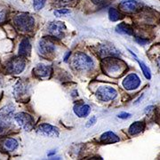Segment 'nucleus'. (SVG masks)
Here are the masks:
<instances>
[{
  "instance_id": "obj_9",
  "label": "nucleus",
  "mask_w": 160,
  "mask_h": 160,
  "mask_svg": "<svg viewBox=\"0 0 160 160\" xmlns=\"http://www.w3.org/2000/svg\"><path fill=\"white\" fill-rule=\"evenodd\" d=\"M37 132L46 137H58L59 130L55 126L49 124H42L37 128Z\"/></svg>"
},
{
  "instance_id": "obj_27",
  "label": "nucleus",
  "mask_w": 160,
  "mask_h": 160,
  "mask_svg": "<svg viewBox=\"0 0 160 160\" xmlns=\"http://www.w3.org/2000/svg\"><path fill=\"white\" fill-rule=\"evenodd\" d=\"M6 9L3 7V6H0V22H4L5 19H6Z\"/></svg>"
},
{
  "instance_id": "obj_19",
  "label": "nucleus",
  "mask_w": 160,
  "mask_h": 160,
  "mask_svg": "<svg viewBox=\"0 0 160 160\" xmlns=\"http://www.w3.org/2000/svg\"><path fill=\"white\" fill-rule=\"evenodd\" d=\"M145 123L142 121H136L134 123H132L130 127H129V133L131 135H136L138 133L142 132L145 129Z\"/></svg>"
},
{
  "instance_id": "obj_17",
  "label": "nucleus",
  "mask_w": 160,
  "mask_h": 160,
  "mask_svg": "<svg viewBox=\"0 0 160 160\" xmlns=\"http://www.w3.org/2000/svg\"><path fill=\"white\" fill-rule=\"evenodd\" d=\"M100 141L103 144H111V143L119 142V137L118 135H116L114 132L109 131L102 134Z\"/></svg>"
},
{
  "instance_id": "obj_5",
  "label": "nucleus",
  "mask_w": 160,
  "mask_h": 160,
  "mask_svg": "<svg viewBox=\"0 0 160 160\" xmlns=\"http://www.w3.org/2000/svg\"><path fill=\"white\" fill-rule=\"evenodd\" d=\"M25 57L20 56L12 59L6 65L7 71L12 74H19L22 73L26 66V62H25Z\"/></svg>"
},
{
  "instance_id": "obj_12",
  "label": "nucleus",
  "mask_w": 160,
  "mask_h": 160,
  "mask_svg": "<svg viewBox=\"0 0 160 160\" xmlns=\"http://www.w3.org/2000/svg\"><path fill=\"white\" fill-rule=\"evenodd\" d=\"M98 54L101 57H108V56H118L120 54L119 51L110 45H101L97 47Z\"/></svg>"
},
{
  "instance_id": "obj_29",
  "label": "nucleus",
  "mask_w": 160,
  "mask_h": 160,
  "mask_svg": "<svg viewBox=\"0 0 160 160\" xmlns=\"http://www.w3.org/2000/svg\"><path fill=\"white\" fill-rule=\"evenodd\" d=\"M92 2L95 5H98V6H102L108 2V0H92Z\"/></svg>"
},
{
  "instance_id": "obj_25",
  "label": "nucleus",
  "mask_w": 160,
  "mask_h": 160,
  "mask_svg": "<svg viewBox=\"0 0 160 160\" xmlns=\"http://www.w3.org/2000/svg\"><path fill=\"white\" fill-rule=\"evenodd\" d=\"M73 0H55V5L57 6H65L69 5Z\"/></svg>"
},
{
  "instance_id": "obj_8",
  "label": "nucleus",
  "mask_w": 160,
  "mask_h": 160,
  "mask_svg": "<svg viewBox=\"0 0 160 160\" xmlns=\"http://www.w3.org/2000/svg\"><path fill=\"white\" fill-rule=\"evenodd\" d=\"M38 50L43 56L48 57V56H51L52 54H53V52L55 51V46L50 38H44L43 39L40 40Z\"/></svg>"
},
{
  "instance_id": "obj_6",
  "label": "nucleus",
  "mask_w": 160,
  "mask_h": 160,
  "mask_svg": "<svg viewBox=\"0 0 160 160\" xmlns=\"http://www.w3.org/2000/svg\"><path fill=\"white\" fill-rule=\"evenodd\" d=\"M96 96L102 102H109L118 96V92L110 86H101L96 91Z\"/></svg>"
},
{
  "instance_id": "obj_13",
  "label": "nucleus",
  "mask_w": 160,
  "mask_h": 160,
  "mask_svg": "<svg viewBox=\"0 0 160 160\" xmlns=\"http://www.w3.org/2000/svg\"><path fill=\"white\" fill-rule=\"evenodd\" d=\"M120 10L126 12H133L137 11L139 8V3L136 0H123L119 4Z\"/></svg>"
},
{
  "instance_id": "obj_21",
  "label": "nucleus",
  "mask_w": 160,
  "mask_h": 160,
  "mask_svg": "<svg viewBox=\"0 0 160 160\" xmlns=\"http://www.w3.org/2000/svg\"><path fill=\"white\" fill-rule=\"evenodd\" d=\"M116 30L117 32H118L120 34H125L128 35V36H131V35H133V30L132 29L131 27L126 24V23H119L117 27H116Z\"/></svg>"
},
{
  "instance_id": "obj_26",
  "label": "nucleus",
  "mask_w": 160,
  "mask_h": 160,
  "mask_svg": "<svg viewBox=\"0 0 160 160\" xmlns=\"http://www.w3.org/2000/svg\"><path fill=\"white\" fill-rule=\"evenodd\" d=\"M69 12H70V11H69V9H58V10L54 12V14L57 17H60V16H62L63 14H67V13H69Z\"/></svg>"
},
{
  "instance_id": "obj_31",
  "label": "nucleus",
  "mask_w": 160,
  "mask_h": 160,
  "mask_svg": "<svg viewBox=\"0 0 160 160\" xmlns=\"http://www.w3.org/2000/svg\"><path fill=\"white\" fill-rule=\"evenodd\" d=\"M95 123H96V118H95V117H92L91 119L87 122V124H86V127H90V126H93Z\"/></svg>"
},
{
  "instance_id": "obj_20",
  "label": "nucleus",
  "mask_w": 160,
  "mask_h": 160,
  "mask_svg": "<svg viewBox=\"0 0 160 160\" xmlns=\"http://www.w3.org/2000/svg\"><path fill=\"white\" fill-rule=\"evenodd\" d=\"M129 52H131L132 54V56L135 58V60H136V62H137L138 63H139V65H140V68L142 69V71L143 75L145 76V78H147V79H150L151 78V72H150V69H149V67L145 64V63L143 62H142V61H140L139 59H138L137 57H136V55L132 52V51H130L129 50Z\"/></svg>"
},
{
  "instance_id": "obj_3",
  "label": "nucleus",
  "mask_w": 160,
  "mask_h": 160,
  "mask_svg": "<svg viewBox=\"0 0 160 160\" xmlns=\"http://www.w3.org/2000/svg\"><path fill=\"white\" fill-rule=\"evenodd\" d=\"M13 22L19 30L22 32H27L33 29L35 20L32 16L27 13H20L13 19Z\"/></svg>"
},
{
  "instance_id": "obj_11",
  "label": "nucleus",
  "mask_w": 160,
  "mask_h": 160,
  "mask_svg": "<svg viewBox=\"0 0 160 160\" xmlns=\"http://www.w3.org/2000/svg\"><path fill=\"white\" fill-rule=\"evenodd\" d=\"M141 85V79L137 75L134 73L126 76L123 80V86L126 90H134Z\"/></svg>"
},
{
  "instance_id": "obj_22",
  "label": "nucleus",
  "mask_w": 160,
  "mask_h": 160,
  "mask_svg": "<svg viewBox=\"0 0 160 160\" xmlns=\"http://www.w3.org/2000/svg\"><path fill=\"white\" fill-rule=\"evenodd\" d=\"M3 146L6 150L7 151H13L17 149L18 147V142L15 139L12 138H7L3 142Z\"/></svg>"
},
{
  "instance_id": "obj_16",
  "label": "nucleus",
  "mask_w": 160,
  "mask_h": 160,
  "mask_svg": "<svg viewBox=\"0 0 160 160\" xmlns=\"http://www.w3.org/2000/svg\"><path fill=\"white\" fill-rule=\"evenodd\" d=\"M31 46L28 38H23L19 46V55L22 57H27L30 54Z\"/></svg>"
},
{
  "instance_id": "obj_15",
  "label": "nucleus",
  "mask_w": 160,
  "mask_h": 160,
  "mask_svg": "<svg viewBox=\"0 0 160 160\" xmlns=\"http://www.w3.org/2000/svg\"><path fill=\"white\" fill-rule=\"evenodd\" d=\"M51 67L46 64H38L33 69V74L38 78H46L51 73Z\"/></svg>"
},
{
  "instance_id": "obj_24",
  "label": "nucleus",
  "mask_w": 160,
  "mask_h": 160,
  "mask_svg": "<svg viewBox=\"0 0 160 160\" xmlns=\"http://www.w3.org/2000/svg\"><path fill=\"white\" fill-rule=\"evenodd\" d=\"M46 0H33V6L37 11H39L45 6Z\"/></svg>"
},
{
  "instance_id": "obj_23",
  "label": "nucleus",
  "mask_w": 160,
  "mask_h": 160,
  "mask_svg": "<svg viewBox=\"0 0 160 160\" xmlns=\"http://www.w3.org/2000/svg\"><path fill=\"white\" fill-rule=\"evenodd\" d=\"M109 17L111 22H118L122 18V15L120 14L119 12L118 11L116 8L111 7L109 10Z\"/></svg>"
},
{
  "instance_id": "obj_14",
  "label": "nucleus",
  "mask_w": 160,
  "mask_h": 160,
  "mask_svg": "<svg viewBox=\"0 0 160 160\" xmlns=\"http://www.w3.org/2000/svg\"><path fill=\"white\" fill-rule=\"evenodd\" d=\"M14 96L18 100H23L27 98V95L29 93V88L25 83H19L17 86H15L13 90Z\"/></svg>"
},
{
  "instance_id": "obj_32",
  "label": "nucleus",
  "mask_w": 160,
  "mask_h": 160,
  "mask_svg": "<svg viewBox=\"0 0 160 160\" xmlns=\"http://www.w3.org/2000/svg\"><path fill=\"white\" fill-rule=\"evenodd\" d=\"M158 68H159V69H160V58H158Z\"/></svg>"
},
{
  "instance_id": "obj_1",
  "label": "nucleus",
  "mask_w": 160,
  "mask_h": 160,
  "mask_svg": "<svg viewBox=\"0 0 160 160\" xmlns=\"http://www.w3.org/2000/svg\"><path fill=\"white\" fill-rule=\"evenodd\" d=\"M102 69L107 75L113 78H118L123 74L127 69L126 64L117 56H108L102 61Z\"/></svg>"
},
{
  "instance_id": "obj_10",
  "label": "nucleus",
  "mask_w": 160,
  "mask_h": 160,
  "mask_svg": "<svg viewBox=\"0 0 160 160\" xmlns=\"http://www.w3.org/2000/svg\"><path fill=\"white\" fill-rule=\"evenodd\" d=\"M65 26L61 22H53L48 25V32L54 38H62L64 37Z\"/></svg>"
},
{
  "instance_id": "obj_4",
  "label": "nucleus",
  "mask_w": 160,
  "mask_h": 160,
  "mask_svg": "<svg viewBox=\"0 0 160 160\" xmlns=\"http://www.w3.org/2000/svg\"><path fill=\"white\" fill-rule=\"evenodd\" d=\"M14 109L12 106H7L0 110V134L5 133L12 125V118Z\"/></svg>"
},
{
  "instance_id": "obj_28",
  "label": "nucleus",
  "mask_w": 160,
  "mask_h": 160,
  "mask_svg": "<svg viewBox=\"0 0 160 160\" xmlns=\"http://www.w3.org/2000/svg\"><path fill=\"white\" fill-rule=\"evenodd\" d=\"M136 42H137L138 44L142 45V46H145V45H147V44L149 43V39H147V38H136Z\"/></svg>"
},
{
  "instance_id": "obj_18",
  "label": "nucleus",
  "mask_w": 160,
  "mask_h": 160,
  "mask_svg": "<svg viewBox=\"0 0 160 160\" xmlns=\"http://www.w3.org/2000/svg\"><path fill=\"white\" fill-rule=\"evenodd\" d=\"M74 112L79 118H86V116L90 114L91 108L89 105L86 104H78L74 107Z\"/></svg>"
},
{
  "instance_id": "obj_30",
  "label": "nucleus",
  "mask_w": 160,
  "mask_h": 160,
  "mask_svg": "<svg viewBox=\"0 0 160 160\" xmlns=\"http://www.w3.org/2000/svg\"><path fill=\"white\" fill-rule=\"evenodd\" d=\"M119 118H123V119H126V118H131V114H129V113H126V112H122V113H120L118 116Z\"/></svg>"
},
{
  "instance_id": "obj_2",
  "label": "nucleus",
  "mask_w": 160,
  "mask_h": 160,
  "mask_svg": "<svg viewBox=\"0 0 160 160\" xmlns=\"http://www.w3.org/2000/svg\"><path fill=\"white\" fill-rule=\"evenodd\" d=\"M72 66L75 69L81 71H87L92 69L93 67V61L91 57L84 52H78L76 53L72 60Z\"/></svg>"
},
{
  "instance_id": "obj_7",
  "label": "nucleus",
  "mask_w": 160,
  "mask_h": 160,
  "mask_svg": "<svg viewBox=\"0 0 160 160\" xmlns=\"http://www.w3.org/2000/svg\"><path fill=\"white\" fill-rule=\"evenodd\" d=\"M14 119L18 123V125L26 131H30L34 126V119L30 115L21 112L14 116Z\"/></svg>"
}]
</instances>
